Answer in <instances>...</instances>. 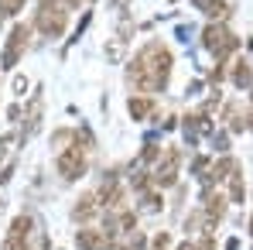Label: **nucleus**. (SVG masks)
Segmentation results:
<instances>
[{
    "label": "nucleus",
    "instance_id": "11",
    "mask_svg": "<svg viewBox=\"0 0 253 250\" xmlns=\"http://www.w3.org/2000/svg\"><path fill=\"white\" fill-rule=\"evenodd\" d=\"M222 212H226V199H222V196H212V199H209V216L219 219Z\"/></svg>",
    "mask_w": 253,
    "mask_h": 250
},
{
    "label": "nucleus",
    "instance_id": "2",
    "mask_svg": "<svg viewBox=\"0 0 253 250\" xmlns=\"http://www.w3.org/2000/svg\"><path fill=\"white\" fill-rule=\"evenodd\" d=\"M236 45H240V42H236V35H229L226 28H206V48H209L215 58L229 55Z\"/></svg>",
    "mask_w": 253,
    "mask_h": 250
},
{
    "label": "nucleus",
    "instance_id": "8",
    "mask_svg": "<svg viewBox=\"0 0 253 250\" xmlns=\"http://www.w3.org/2000/svg\"><path fill=\"white\" fill-rule=\"evenodd\" d=\"M147 113H151V100H130V117L133 120H140Z\"/></svg>",
    "mask_w": 253,
    "mask_h": 250
},
{
    "label": "nucleus",
    "instance_id": "17",
    "mask_svg": "<svg viewBox=\"0 0 253 250\" xmlns=\"http://www.w3.org/2000/svg\"><path fill=\"white\" fill-rule=\"evenodd\" d=\"M65 3H69V7H79V0H65Z\"/></svg>",
    "mask_w": 253,
    "mask_h": 250
},
{
    "label": "nucleus",
    "instance_id": "9",
    "mask_svg": "<svg viewBox=\"0 0 253 250\" xmlns=\"http://www.w3.org/2000/svg\"><path fill=\"white\" fill-rule=\"evenodd\" d=\"M195 3H199L206 14H212V17H219V14L226 10V3H222V0H195Z\"/></svg>",
    "mask_w": 253,
    "mask_h": 250
},
{
    "label": "nucleus",
    "instance_id": "3",
    "mask_svg": "<svg viewBox=\"0 0 253 250\" xmlns=\"http://www.w3.org/2000/svg\"><path fill=\"white\" fill-rule=\"evenodd\" d=\"M55 165H58V175H62V178H79L85 171V158L79 154V148H69V151L58 154Z\"/></svg>",
    "mask_w": 253,
    "mask_h": 250
},
{
    "label": "nucleus",
    "instance_id": "15",
    "mask_svg": "<svg viewBox=\"0 0 253 250\" xmlns=\"http://www.w3.org/2000/svg\"><path fill=\"white\" fill-rule=\"evenodd\" d=\"M168 247V237H165V233H161V237H154V250H165Z\"/></svg>",
    "mask_w": 253,
    "mask_h": 250
},
{
    "label": "nucleus",
    "instance_id": "4",
    "mask_svg": "<svg viewBox=\"0 0 253 250\" xmlns=\"http://www.w3.org/2000/svg\"><path fill=\"white\" fill-rule=\"evenodd\" d=\"M24 42H28V28L24 24H17L14 31H10V42H7V48H3V69H14L17 65V55H21V48H24Z\"/></svg>",
    "mask_w": 253,
    "mask_h": 250
},
{
    "label": "nucleus",
    "instance_id": "14",
    "mask_svg": "<svg viewBox=\"0 0 253 250\" xmlns=\"http://www.w3.org/2000/svg\"><path fill=\"white\" fill-rule=\"evenodd\" d=\"M0 250H24V240H17V237H7Z\"/></svg>",
    "mask_w": 253,
    "mask_h": 250
},
{
    "label": "nucleus",
    "instance_id": "12",
    "mask_svg": "<svg viewBox=\"0 0 253 250\" xmlns=\"http://www.w3.org/2000/svg\"><path fill=\"white\" fill-rule=\"evenodd\" d=\"M21 7H24V0H0V10L3 14H17Z\"/></svg>",
    "mask_w": 253,
    "mask_h": 250
},
{
    "label": "nucleus",
    "instance_id": "1",
    "mask_svg": "<svg viewBox=\"0 0 253 250\" xmlns=\"http://www.w3.org/2000/svg\"><path fill=\"white\" fill-rule=\"evenodd\" d=\"M38 28H42L48 38H58L65 31V10L55 3V0H42V10H38Z\"/></svg>",
    "mask_w": 253,
    "mask_h": 250
},
{
    "label": "nucleus",
    "instance_id": "13",
    "mask_svg": "<svg viewBox=\"0 0 253 250\" xmlns=\"http://www.w3.org/2000/svg\"><path fill=\"white\" fill-rule=\"evenodd\" d=\"M233 79H236V86H247V83H250V69H247V65H240V69L233 72Z\"/></svg>",
    "mask_w": 253,
    "mask_h": 250
},
{
    "label": "nucleus",
    "instance_id": "7",
    "mask_svg": "<svg viewBox=\"0 0 253 250\" xmlns=\"http://www.w3.org/2000/svg\"><path fill=\"white\" fill-rule=\"evenodd\" d=\"M28 230H31V219L28 216H17L10 223V237H17V240H28Z\"/></svg>",
    "mask_w": 253,
    "mask_h": 250
},
{
    "label": "nucleus",
    "instance_id": "18",
    "mask_svg": "<svg viewBox=\"0 0 253 250\" xmlns=\"http://www.w3.org/2000/svg\"><path fill=\"white\" fill-rule=\"evenodd\" d=\"M250 233H253V219H250Z\"/></svg>",
    "mask_w": 253,
    "mask_h": 250
},
{
    "label": "nucleus",
    "instance_id": "16",
    "mask_svg": "<svg viewBox=\"0 0 253 250\" xmlns=\"http://www.w3.org/2000/svg\"><path fill=\"white\" fill-rule=\"evenodd\" d=\"M178 250H199V247H195V244H181Z\"/></svg>",
    "mask_w": 253,
    "mask_h": 250
},
{
    "label": "nucleus",
    "instance_id": "10",
    "mask_svg": "<svg viewBox=\"0 0 253 250\" xmlns=\"http://www.w3.org/2000/svg\"><path fill=\"white\" fill-rule=\"evenodd\" d=\"M92 212H96V206H92V196L79 199V206H76V216H79V219H89Z\"/></svg>",
    "mask_w": 253,
    "mask_h": 250
},
{
    "label": "nucleus",
    "instance_id": "6",
    "mask_svg": "<svg viewBox=\"0 0 253 250\" xmlns=\"http://www.w3.org/2000/svg\"><path fill=\"white\" fill-rule=\"evenodd\" d=\"M76 244H79V250H106L110 247V237L99 233V230H79Z\"/></svg>",
    "mask_w": 253,
    "mask_h": 250
},
{
    "label": "nucleus",
    "instance_id": "5",
    "mask_svg": "<svg viewBox=\"0 0 253 250\" xmlns=\"http://www.w3.org/2000/svg\"><path fill=\"white\" fill-rule=\"evenodd\" d=\"M174 178H178V151H168L165 165L154 168V185H174Z\"/></svg>",
    "mask_w": 253,
    "mask_h": 250
}]
</instances>
